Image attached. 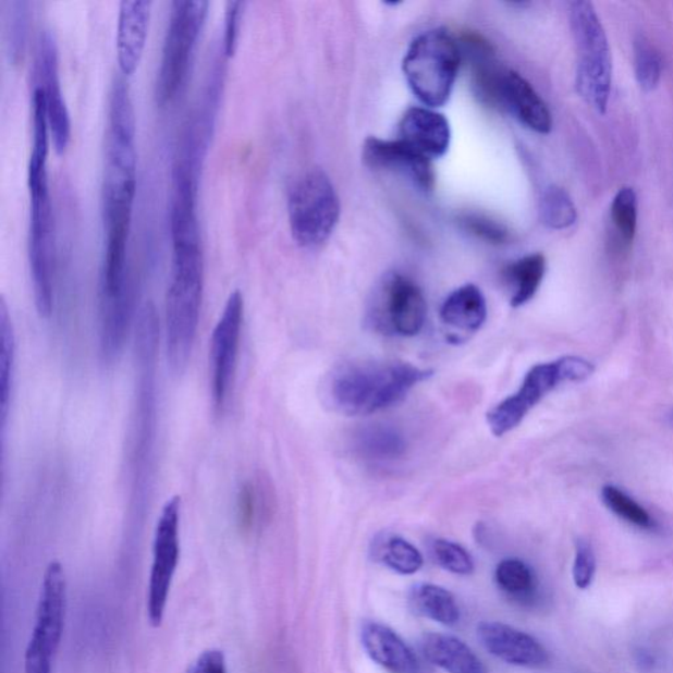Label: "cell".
<instances>
[{"label": "cell", "instance_id": "1", "mask_svg": "<svg viewBox=\"0 0 673 673\" xmlns=\"http://www.w3.org/2000/svg\"><path fill=\"white\" fill-rule=\"evenodd\" d=\"M431 376V370L400 360L348 362L332 372L326 393L339 414L368 416L402 402Z\"/></svg>", "mask_w": 673, "mask_h": 673}, {"label": "cell", "instance_id": "2", "mask_svg": "<svg viewBox=\"0 0 673 673\" xmlns=\"http://www.w3.org/2000/svg\"><path fill=\"white\" fill-rule=\"evenodd\" d=\"M205 285L201 241H175L167 295V352L171 372H186L198 332Z\"/></svg>", "mask_w": 673, "mask_h": 673}, {"label": "cell", "instance_id": "3", "mask_svg": "<svg viewBox=\"0 0 673 673\" xmlns=\"http://www.w3.org/2000/svg\"><path fill=\"white\" fill-rule=\"evenodd\" d=\"M137 188L136 142L107 137L103 180L105 259L120 264L126 259L133 205Z\"/></svg>", "mask_w": 673, "mask_h": 673}, {"label": "cell", "instance_id": "4", "mask_svg": "<svg viewBox=\"0 0 673 673\" xmlns=\"http://www.w3.org/2000/svg\"><path fill=\"white\" fill-rule=\"evenodd\" d=\"M461 49L448 30L431 29L411 44L403 61L406 82L424 105L441 107L452 95Z\"/></svg>", "mask_w": 673, "mask_h": 673}, {"label": "cell", "instance_id": "5", "mask_svg": "<svg viewBox=\"0 0 673 673\" xmlns=\"http://www.w3.org/2000/svg\"><path fill=\"white\" fill-rule=\"evenodd\" d=\"M570 25L579 53L577 90L590 107L605 113L612 91V57L608 36L590 2L570 4Z\"/></svg>", "mask_w": 673, "mask_h": 673}, {"label": "cell", "instance_id": "6", "mask_svg": "<svg viewBox=\"0 0 673 673\" xmlns=\"http://www.w3.org/2000/svg\"><path fill=\"white\" fill-rule=\"evenodd\" d=\"M209 3L206 0H175L167 36H164L160 69L156 81V100L170 105L186 84L196 41L205 25Z\"/></svg>", "mask_w": 673, "mask_h": 673}, {"label": "cell", "instance_id": "7", "mask_svg": "<svg viewBox=\"0 0 673 673\" xmlns=\"http://www.w3.org/2000/svg\"><path fill=\"white\" fill-rule=\"evenodd\" d=\"M592 374V364L579 357H563L549 362V364H539L533 367L526 374L519 390L488 412V427H490L492 435L497 437L510 433L559 384L583 382Z\"/></svg>", "mask_w": 673, "mask_h": 673}, {"label": "cell", "instance_id": "8", "mask_svg": "<svg viewBox=\"0 0 673 673\" xmlns=\"http://www.w3.org/2000/svg\"><path fill=\"white\" fill-rule=\"evenodd\" d=\"M340 219V200L321 170H310L292 186L289 220L292 236L303 247L326 243Z\"/></svg>", "mask_w": 673, "mask_h": 673}, {"label": "cell", "instance_id": "9", "mask_svg": "<svg viewBox=\"0 0 673 673\" xmlns=\"http://www.w3.org/2000/svg\"><path fill=\"white\" fill-rule=\"evenodd\" d=\"M423 291L408 277L390 272L380 279L366 309V323L377 333L415 337L427 321Z\"/></svg>", "mask_w": 673, "mask_h": 673}, {"label": "cell", "instance_id": "10", "mask_svg": "<svg viewBox=\"0 0 673 673\" xmlns=\"http://www.w3.org/2000/svg\"><path fill=\"white\" fill-rule=\"evenodd\" d=\"M29 268L37 314L52 315L54 303V221L48 176L29 181Z\"/></svg>", "mask_w": 673, "mask_h": 673}, {"label": "cell", "instance_id": "11", "mask_svg": "<svg viewBox=\"0 0 673 673\" xmlns=\"http://www.w3.org/2000/svg\"><path fill=\"white\" fill-rule=\"evenodd\" d=\"M181 505L180 497L168 500L156 525L154 563H151L148 594H146V615L154 628L162 625L171 584H173L178 564H180Z\"/></svg>", "mask_w": 673, "mask_h": 673}, {"label": "cell", "instance_id": "12", "mask_svg": "<svg viewBox=\"0 0 673 673\" xmlns=\"http://www.w3.org/2000/svg\"><path fill=\"white\" fill-rule=\"evenodd\" d=\"M68 604V584L59 576L41 583L35 625L24 656V673H53L60 649Z\"/></svg>", "mask_w": 673, "mask_h": 673}, {"label": "cell", "instance_id": "13", "mask_svg": "<svg viewBox=\"0 0 673 673\" xmlns=\"http://www.w3.org/2000/svg\"><path fill=\"white\" fill-rule=\"evenodd\" d=\"M244 322V296L234 291L228 297L220 320L216 323L209 348V374L213 408L221 414L230 399L236 374L241 328Z\"/></svg>", "mask_w": 673, "mask_h": 673}, {"label": "cell", "instance_id": "14", "mask_svg": "<svg viewBox=\"0 0 673 673\" xmlns=\"http://www.w3.org/2000/svg\"><path fill=\"white\" fill-rule=\"evenodd\" d=\"M37 87L41 88L46 98L50 136L57 154L66 150L72 138V120L63 97L60 79L59 47L52 30H44L36 59Z\"/></svg>", "mask_w": 673, "mask_h": 673}, {"label": "cell", "instance_id": "15", "mask_svg": "<svg viewBox=\"0 0 673 673\" xmlns=\"http://www.w3.org/2000/svg\"><path fill=\"white\" fill-rule=\"evenodd\" d=\"M364 160L368 167L378 170L395 171L409 178L424 192H431L436 184L433 164L402 139L387 142L377 137L368 138L364 146Z\"/></svg>", "mask_w": 673, "mask_h": 673}, {"label": "cell", "instance_id": "16", "mask_svg": "<svg viewBox=\"0 0 673 673\" xmlns=\"http://www.w3.org/2000/svg\"><path fill=\"white\" fill-rule=\"evenodd\" d=\"M478 635L491 656L524 669H542L549 663V652L535 637L501 622H481Z\"/></svg>", "mask_w": 673, "mask_h": 673}, {"label": "cell", "instance_id": "17", "mask_svg": "<svg viewBox=\"0 0 673 673\" xmlns=\"http://www.w3.org/2000/svg\"><path fill=\"white\" fill-rule=\"evenodd\" d=\"M151 15L149 0H124L120 3L117 54L120 72L132 75L142 62L148 39Z\"/></svg>", "mask_w": 673, "mask_h": 673}, {"label": "cell", "instance_id": "18", "mask_svg": "<svg viewBox=\"0 0 673 673\" xmlns=\"http://www.w3.org/2000/svg\"><path fill=\"white\" fill-rule=\"evenodd\" d=\"M400 139L429 160L449 150L452 131L448 119L428 108H411L400 123Z\"/></svg>", "mask_w": 673, "mask_h": 673}, {"label": "cell", "instance_id": "19", "mask_svg": "<svg viewBox=\"0 0 673 673\" xmlns=\"http://www.w3.org/2000/svg\"><path fill=\"white\" fill-rule=\"evenodd\" d=\"M499 107L506 108L521 123L541 135L552 129L548 105L539 97L536 88L513 70H506L501 82Z\"/></svg>", "mask_w": 673, "mask_h": 673}, {"label": "cell", "instance_id": "20", "mask_svg": "<svg viewBox=\"0 0 673 673\" xmlns=\"http://www.w3.org/2000/svg\"><path fill=\"white\" fill-rule=\"evenodd\" d=\"M362 645L374 662L391 673H421L415 652L389 626L367 622L362 627Z\"/></svg>", "mask_w": 673, "mask_h": 673}, {"label": "cell", "instance_id": "21", "mask_svg": "<svg viewBox=\"0 0 673 673\" xmlns=\"http://www.w3.org/2000/svg\"><path fill=\"white\" fill-rule=\"evenodd\" d=\"M428 662L448 673H488L478 656L463 640L453 635L429 633L421 640Z\"/></svg>", "mask_w": 673, "mask_h": 673}, {"label": "cell", "instance_id": "22", "mask_svg": "<svg viewBox=\"0 0 673 673\" xmlns=\"http://www.w3.org/2000/svg\"><path fill=\"white\" fill-rule=\"evenodd\" d=\"M440 316L450 332L462 334L478 332L487 320L486 297L476 285H463L446 297Z\"/></svg>", "mask_w": 673, "mask_h": 673}, {"label": "cell", "instance_id": "23", "mask_svg": "<svg viewBox=\"0 0 673 673\" xmlns=\"http://www.w3.org/2000/svg\"><path fill=\"white\" fill-rule=\"evenodd\" d=\"M354 448L367 461L393 462L406 452V441L391 425L374 424L360 429L354 438Z\"/></svg>", "mask_w": 673, "mask_h": 673}, {"label": "cell", "instance_id": "24", "mask_svg": "<svg viewBox=\"0 0 673 673\" xmlns=\"http://www.w3.org/2000/svg\"><path fill=\"white\" fill-rule=\"evenodd\" d=\"M409 608L420 617L433 620L444 626H454L461 620V609L454 595L435 584H420L412 589Z\"/></svg>", "mask_w": 673, "mask_h": 673}, {"label": "cell", "instance_id": "25", "mask_svg": "<svg viewBox=\"0 0 673 673\" xmlns=\"http://www.w3.org/2000/svg\"><path fill=\"white\" fill-rule=\"evenodd\" d=\"M546 274V258L541 253L529 254L511 264L504 278L512 290L511 306L518 308L529 303L541 287Z\"/></svg>", "mask_w": 673, "mask_h": 673}, {"label": "cell", "instance_id": "26", "mask_svg": "<svg viewBox=\"0 0 673 673\" xmlns=\"http://www.w3.org/2000/svg\"><path fill=\"white\" fill-rule=\"evenodd\" d=\"M14 362V327H12L8 304H5L4 298H2V302H0V415H2L3 427L10 408Z\"/></svg>", "mask_w": 673, "mask_h": 673}, {"label": "cell", "instance_id": "27", "mask_svg": "<svg viewBox=\"0 0 673 673\" xmlns=\"http://www.w3.org/2000/svg\"><path fill=\"white\" fill-rule=\"evenodd\" d=\"M32 112H34V142H32L28 175H37L48 173L49 143L52 139L46 98L41 88L37 86L32 94Z\"/></svg>", "mask_w": 673, "mask_h": 673}, {"label": "cell", "instance_id": "28", "mask_svg": "<svg viewBox=\"0 0 673 673\" xmlns=\"http://www.w3.org/2000/svg\"><path fill=\"white\" fill-rule=\"evenodd\" d=\"M539 216L546 227L562 231L573 227L577 220V209L566 189L550 186L539 200Z\"/></svg>", "mask_w": 673, "mask_h": 673}, {"label": "cell", "instance_id": "29", "mask_svg": "<svg viewBox=\"0 0 673 673\" xmlns=\"http://www.w3.org/2000/svg\"><path fill=\"white\" fill-rule=\"evenodd\" d=\"M494 580L504 594L516 600H526L536 589V576L519 559H504L494 571Z\"/></svg>", "mask_w": 673, "mask_h": 673}, {"label": "cell", "instance_id": "30", "mask_svg": "<svg viewBox=\"0 0 673 673\" xmlns=\"http://www.w3.org/2000/svg\"><path fill=\"white\" fill-rule=\"evenodd\" d=\"M635 78L644 91L656 90L663 74V60L659 50L646 36L634 40Z\"/></svg>", "mask_w": 673, "mask_h": 673}, {"label": "cell", "instance_id": "31", "mask_svg": "<svg viewBox=\"0 0 673 673\" xmlns=\"http://www.w3.org/2000/svg\"><path fill=\"white\" fill-rule=\"evenodd\" d=\"M601 499L609 511L626 521L627 524L644 530L657 528V521L651 517V514L621 488L612 485L605 486L602 488Z\"/></svg>", "mask_w": 673, "mask_h": 673}, {"label": "cell", "instance_id": "32", "mask_svg": "<svg viewBox=\"0 0 673 673\" xmlns=\"http://www.w3.org/2000/svg\"><path fill=\"white\" fill-rule=\"evenodd\" d=\"M611 220L615 232L625 244H632L638 227V198L632 187H622L611 206Z\"/></svg>", "mask_w": 673, "mask_h": 673}, {"label": "cell", "instance_id": "33", "mask_svg": "<svg viewBox=\"0 0 673 673\" xmlns=\"http://www.w3.org/2000/svg\"><path fill=\"white\" fill-rule=\"evenodd\" d=\"M382 561L387 567L402 575H414L424 564L421 552L402 537L387 539L382 548Z\"/></svg>", "mask_w": 673, "mask_h": 673}, {"label": "cell", "instance_id": "34", "mask_svg": "<svg viewBox=\"0 0 673 673\" xmlns=\"http://www.w3.org/2000/svg\"><path fill=\"white\" fill-rule=\"evenodd\" d=\"M431 554L438 566L455 575H469L474 573V561L472 555L462 548L461 544L448 541V539H436L431 543Z\"/></svg>", "mask_w": 673, "mask_h": 673}, {"label": "cell", "instance_id": "35", "mask_svg": "<svg viewBox=\"0 0 673 673\" xmlns=\"http://www.w3.org/2000/svg\"><path fill=\"white\" fill-rule=\"evenodd\" d=\"M461 224L475 237L493 245L505 244L510 240V231L501 222L480 213L463 215Z\"/></svg>", "mask_w": 673, "mask_h": 673}, {"label": "cell", "instance_id": "36", "mask_svg": "<svg viewBox=\"0 0 673 673\" xmlns=\"http://www.w3.org/2000/svg\"><path fill=\"white\" fill-rule=\"evenodd\" d=\"M575 586L579 589H587L594 583L596 575V555L586 539H580L576 543L575 561L573 568Z\"/></svg>", "mask_w": 673, "mask_h": 673}, {"label": "cell", "instance_id": "37", "mask_svg": "<svg viewBox=\"0 0 673 673\" xmlns=\"http://www.w3.org/2000/svg\"><path fill=\"white\" fill-rule=\"evenodd\" d=\"M245 11L244 2H228L225 9L224 52L231 57L236 52L241 25Z\"/></svg>", "mask_w": 673, "mask_h": 673}, {"label": "cell", "instance_id": "38", "mask_svg": "<svg viewBox=\"0 0 673 673\" xmlns=\"http://www.w3.org/2000/svg\"><path fill=\"white\" fill-rule=\"evenodd\" d=\"M258 493L250 482L241 488L238 497V523L241 528L250 529L257 516Z\"/></svg>", "mask_w": 673, "mask_h": 673}, {"label": "cell", "instance_id": "39", "mask_svg": "<svg viewBox=\"0 0 673 673\" xmlns=\"http://www.w3.org/2000/svg\"><path fill=\"white\" fill-rule=\"evenodd\" d=\"M187 673H228L225 653L218 649L203 651Z\"/></svg>", "mask_w": 673, "mask_h": 673}, {"label": "cell", "instance_id": "40", "mask_svg": "<svg viewBox=\"0 0 673 673\" xmlns=\"http://www.w3.org/2000/svg\"><path fill=\"white\" fill-rule=\"evenodd\" d=\"M670 420L673 424V409H672L671 415H670Z\"/></svg>", "mask_w": 673, "mask_h": 673}]
</instances>
